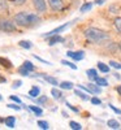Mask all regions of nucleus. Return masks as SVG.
I'll list each match as a JSON object with an SVG mask.
<instances>
[{
  "label": "nucleus",
  "instance_id": "33",
  "mask_svg": "<svg viewBox=\"0 0 121 130\" xmlns=\"http://www.w3.org/2000/svg\"><path fill=\"white\" fill-rule=\"evenodd\" d=\"M10 2H12L14 5H18L20 7V5H24L26 3V0H10Z\"/></svg>",
  "mask_w": 121,
  "mask_h": 130
},
{
  "label": "nucleus",
  "instance_id": "17",
  "mask_svg": "<svg viewBox=\"0 0 121 130\" xmlns=\"http://www.w3.org/2000/svg\"><path fill=\"white\" fill-rule=\"evenodd\" d=\"M113 26H115V29L117 30L118 34H121V17H116V18H115Z\"/></svg>",
  "mask_w": 121,
  "mask_h": 130
},
{
  "label": "nucleus",
  "instance_id": "25",
  "mask_svg": "<svg viewBox=\"0 0 121 130\" xmlns=\"http://www.w3.org/2000/svg\"><path fill=\"white\" fill-rule=\"evenodd\" d=\"M69 126H70V129H73V130H81V129H82L81 124L75 122V121H70V122H69Z\"/></svg>",
  "mask_w": 121,
  "mask_h": 130
},
{
  "label": "nucleus",
  "instance_id": "12",
  "mask_svg": "<svg viewBox=\"0 0 121 130\" xmlns=\"http://www.w3.org/2000/svg\"><path fill=\"white\" fill-rule=\"evenodd\" d=\"M39 94H40V89L38 87V86H33V87L30 89V91H29L30 98H38Z\"/></svg>",
  "mask_w": 121,
  "mask_h": 130
},
{
  "label": "nucleus",
  "instance_id": "27",
  "mask_svg": "<svg viewBox=\"0 0 121 130\" xmlns=\"http://www.w3.org/2000/svg\"><path fill=\"white\" fill-rule=\"evenodd\" d=\"M37 124H38V126H39L40 129H44V130L50 129V125H48V122H47V121H38Z\"/></svg>",
  "mask_w": 121,
  "mask_h": 130
},
{
  "label": "nucleus",
  "instance_id": "6",
  "mask_svg": "<svg viewBox=\"0 0 121 130\" xmlns=\"http://www.w3.org/2000/svg\"><path fill=\"white\" fill-rule=\"evenodd\" d=\"M48 4H50L51 9L55 10V12H59V10H61L64 8L63 0H48Z\"/></svg>",
  "mask_w": 121,
  "mask_h": 130
},
{
  "label": "nucleus",
  "instance_id": "16",
  "mask_svg": "<svg viewBox=\"0 0 121 130\" xmlns=\"http://www.w3.org/2000/svg\"><path fill=\"white\" fill-rule=\"evenodd\" d=\"M59 86H60V89H63V90H72L73 89V83L68 82V81H64V82L59 83Z\"/></svg>",
  "mask_w": 121,
  "mask_h": 130
},
{
  "label": "nucleus",
  "instance_id": "19",
  "mask_svg": "<svg viewBox=\"0 0 121 130\" xmlns=\"http://www.w3.org/2000/svg\"><path fill=\"white\" fill-rule=\"evenodd\" d=\"M18 44H20V47H22V48H25V50H30V48L33 47V44H31L30 40H21Z\"/></svg>",
  "mask_w": 121,
  "mask_h": 130
},
{
  "label": "nucleus",
  "instance_id": "26",
  "mask_svg": "<svg viewBox=\"0 0 121 130\" xmlns=\"http://www.w3.org/2000/svg\"><path fill=\"white\" fill-rule=\"evenodd\" d=\"M22 67H24V68H26L29 72H33V70L35 69V67H34V65H33L30 61H25V62L22 64Z\"/></svg>",
  "mask_w": 121,
  "mask_h": 130
},
{
  "label": "nucleus",
  "instance_id": "14",
  "mask_svg": "<svg viewBox=\"0 0 121 130\" xmlns=\"http://www.w3.org/2000/svg\"><path fill=\"white\" fill-rule=\"evenodd\" d=\"M51 94H52V96H53V99H56V100H61L63 98H64V96H63V92H61L60 90H57V89H55V87L51 90Z\"/></svg>",
  "mask_w": 121,
  "mask_h": 130
},
{
  "label": "nucleus",
  "instance_id": "30",
  "mask_svg": "<svg viewBox=\"0 0 121 130\" xmlns=\"http://www.w3.org/2000/svg\"><path fill=\"white\" fill-rule=\"evenodd\" d=\"M7 9H8L7 0H0V10H7Z\"/></svg>",
  "mask_w": 121,
  "mask_h": 130
},
{
  "label": "nucleus",
  "instance_id": "20",
  "mask_svg": "<svg viewBox=\"0 0 121 130\" xmlns=\"http://www.w3.org/2000/svg\"><path fill=\"white\" fill-rule=\"evenodd\" d=\"M29 109L33 111L37 116H42V113H43V109H42V108H39V107H37V105H30Z\"/></svg>",
  "mask_w": 121,
  "mask_h": 130
},
{
  "label": "nucleus",
  "instance_id": "28",
  "mask_svg": "<svg viewBox=\"0 0 121 130\" xmlns=\"http://www.w3.org/2000/svg\"><path fill=\"white\" fill-rule=\"evenodd\" d=\"M18 73H20L21 75H25V77L30 74V72H29L26 68H24V67H20V69H18Z\"/></svg>",
  "mask_w": 121,
  "mask_h": 130
},
{
  "label": "nucleus",
  "instance_id": "38",
  "mask_svg": "<svg viewBox=\"0 0 121 130\" xmlns=\"http://www.w3.org/2000/svg\"><path fill=\"white\" fill-rule=\"evenodd\" d=\"M21 85H22V82H21V81H14V83H13V89H17V87H20Z\"/></svg>",
  "mask_w": 121,
  "mask_h": 130
},
{
  "label": "nucleus",
  "instance_id": "23",
  "mask_svg": "<svg viewBox=\"0 0 121 130\" xmlns=\"http://www.w3.org/2000/svg\"><path fill=\"white\" fill-rule=\"evenodd\" d=\"M74 94H75V95H78L82 100H89V99H90V98L87 96L85 92H82V91H80V90H74Z\"/></svg>",
  "mask_w": 121,
  "mask_h": 130
},
{
  "label": "nucleus",
  "instance_id": "10",
  "mask_svg": "<svg viewBox=\"0 0 121 130\" xmlns=\"http://www.w3.org/2000/svg\"><path fill=\"white\" fill-rule=\"evenodd\" d=\"M43 79L46 82H48L50 85H53V86H59V81L55 78V77H51V75H46V74H42Z\"/></svg>",
  "mask_w": 121,
  "mask_h": 130
},
{
  "label": "nucleus",
  "instance_id": "42",
  "mask_svg": "<svg viewBox=\"0 0 121 130\" xmlns=\"http://www.w3.org/2000/svg\"><path fill=\"white\" fill-rule=\"evenodd\" d=\"M105 0H96V4H103Z\"/></svg>",
  "mask_w": 121,
  "mask_h": 130
},
{
  "label": "nucleus",
  "instance_id": "34",
  "mask_svg": "<svg viewBox=\"0 0 121 130\" xmlns=\"http://www.w3.org/2000/svg\"><path fill=\"white\" fill-rule=\"evenodd\" d=\"M47 98L46 96H42V98H38L37 99V102H38V104H44V103H47Z\"/></svg>",
  "mask_w": 121,
  "mask_h": 130
},
{
  "label": "nucleus",
  "instance_id": "3",
  "mask_svg": "<svg viewBox=\"0 0 121 130\" xmlns=\"http://www.w3.org/2000/svg\"><path fill=\"white\" fill-rule=\"evenodd\" d=\"M16 30H17V25L14 24V21H9V20H2L0 21V31L13 32Z\"/></svg>",
  "mask_w": 121,
  "mask_h": 130
},
{
  "label": "nucleus",
  "instance_id": "13",
  "mask_svg": "<svg viewBox=\"0 0 121 130\" xmlns=\"http://www.w3.org/2000/svg\"><path fill=\"white\" fill-rule=\"evenodd\" d=\"M4 122H5V125H7L8 127L13 129V127H14V124H16V118H14L13 116H8L5 120H4Z\"/></svg>",
  "mask_w": 121,
  "mask_h": 130
},
{
  "label": "nucleus",
  "instance_id": "8",
  "mask_svg": "<svg viewBox=\"0 0 121 130\" xmlns=\"http://www.w3.org/2000/svg\"><path fill=\"white\" fill-rule=\"evenodd\" d=\"M86 89H87V92H90V94H99L102 91V87L96 83H89V85H86Z\"/></svg>",
  "mask_w": 121,
  "mask_h": 130
},
{
  "label": "nucleus",
  "instance_id": "44",
  "mask_svg": "<svg viewBox=\"0 0 121 130\" xmlns=\"http://www.w3.org/2000/svg\"><path fill=\"white\" fill-rule=\"evenodd\" d=\"M2 99H3V98H2V96H0V100H2Z\"/></svg>",
  "mask_w": 121,
  "mask_h": 130
},
{
  "label": "nucleus",
  "instance_id": "11",
  "mask_svg": "<svg viewBox=\"0 0 121 130\" xmlns=\"http://www.w3.org/2000/svg\"><path fill=\"white\" fill-rule=\"evenodd\" d=\"M107 125H108V127H109V129H115V130H117V129H120V127H121L120 122H118L117 120H113V118L108 120V121H107Z\"/></svg>",
  "mask_w": 121,
  "mask_h": 130
},
{
  "label": "nucleus",
  "instance_id": "43",
  "mask_svg": "<svg viewBox=\"0 0 121 130\" xmlns=\"http://www.w3.org/2000/svg\"><path fill=\"white\" fill-rule=\"evenodd\" d=\"M118 50H120V51H121V42H120V43H118Z\"/></svg>",
  "mask_w": 121,
  "mask_h": 130
},
{
  "label": "nucleus",
  "instance_id": "1",
  "mask_svg": "<svg viewBox=\"0 0 121 130\" xmlns=\"http://www.w3.org/2000/svg\"><path fill=\"white\" fill-rule=\"evenodd\" d=\"M14 24L20 27H33L40 22V17L35 13H30V12H20L17 14H14L13 17Z\"/></svg>",
  "mask_w": 121,
  "mask_h": 130
},
{
  "label": "nucleus",
  "instance_id": "39",
  "mask_svg": "<svg viewBox=\"0 0 121 130\" xmlns=\"http://www.w3.org/2000/svg\"><path fill=\"white\" fill-rule=\"evenodd\" d=\"M67 105H68V108H70V109L73 111V112H78V109H77V108H74L72 104H69V103H67Z\"/></svg>",
  "mask_w": 121,
  "mask_h": 130
},
{
  "label": "nucleus",
  "instance_id": "9",
  "mask_svg": "<svg viewBox=\"0 0 121 130\" xmlns=\"http://www.w3.org/2000/svg\"><path fill=\"white\" fill-rule=\"evenodd\" d=\"M47 39H48V44H50V46H53V44H56V43H61V42H64V39H63L59 34L51 35V37H48Z\"/></svg>",
  "mask_w": 121,
  "mask_h": 130
},
{
  "label": "nucleus",
  "instance_id": "35",
  "mask_svg": "<svg viewBox=\"0 0 121 130\" xmlns=\"http://www.w3.org/2000/svg\"><path fill=\"white\" fill-rule=\"evenodd\" d=\"M109 108L113 111V112H116V113H118V115H121V109H118V108H116L115 105H112V104H109Z\"/></svg>",
  "mask_w": 121,
  "mask_h": 130
},
{
  "label": "nucleus",
  "instance_id": "40",
  "mask_svg": "<svg viewBox=\"0 0 121 130\" xmlns=\"http://www.w3.org/2000/svg\"><path fill=\"white\" fill-rule=\"evenodd\" d=\"M34 57H35L37 60H39V61H42V62H44V64H50L48 61H46V60H43V59H40V57H38V56H35V55H34Z\"/></svg>",
  "mask_w": 121,
  "mask_h": 130
},
{
  "label": "nucleus",
  "instance_id": "41",
  "mask_svg": "<svg viewBox=\"0 0 121 130\" xmlns=\"http://www.w3.org/2000/svg\"><path fill=\"white\" fill-rule=\"evenodd\" d=\"M116 90H117V92L121 95V86H117V87H116Z\"/></svg>",
  "mask_w": 121,
  "mask_h": 130
},
{
  "label": "nucleus",
  "instance_id": "31",
  "mask_svg": "<svg viewBox=\"0 0 121 130\" xmlns=\"http://www.w3.org/2000/svg\"><path fill=\"white\" fill-rule=\"evenodd\" d=\"M109 65H111V67H113L115 69H121V64H120V62H117V61L111 60V61H109Z\"/></svg>",
  "mask_w": 121,
  "mask_h": 130
},
{
  "label": "nucleus",
  "instance_id": "22",
  "mask_svg": "<svg viewBox=\"0 0 121 130\" xmlns=\"http://www.w3.org/2000/svg\"><path fill=\"white\" fill-rule=\"evenodd\" d=\"M0 65H3L5 68H12V62L5 57H0Z\"/></svg>",
  "mask_w": 121,
  "mask_h": 130
},
{
  "label": "nucleus",
  "instance_id": "24",
  "mask_svg": "<svg viewBox=\"0 0 121 130\" xmlns=\"http://www.w3.org/2000/svg\"><path fill=\"white\" fill-rule=\"evenodd\" d=\"M91 8H93V4H91V3H85V4L81 7L80 10H81L82 13H85V12H87V10H90Z\"/></svg>",
  "mask_w": 121,
  "mask_h": 130
},
{
  "label": "nucleus",
  "instance_id": "2",
  "mask_svg": "<svg viewBox=\"0 0 121 130\" xmlns=\"http://www.w3.org/2000/svg\"><path fill=\"white\" fill-rule=\"evenodd\" d=\"M85 37L87 40H90L93 43H102L109 38V35L105 31L98 29V27H87L85 30Z\"/></svg>",
  "mask_w": 121,
  "mask_h": 130
},
{
  "label": "nucleus",
  "instance_id": "29",
  "mask_svg": "<svg viewBox=\"0 0 121 130\" xmlns=\"http://www.w3.org/2000/svg\"><path fill=\"white\" fill-rule=\"evenodd\" d=\"M61 64H64V65H67V67H69V68H72V69H77V67H75V65L73 64V62H70V61H68V60H63L61 61Z\"/></svg>",
  "mask_w": 121,
  "mask_h": 130
},
{
  "label": "nucleus",
  "instance_id": "18",
  "mask_svg": "<svg viewBox=\"0 0 121 130\" xmlns=\"http://www.w3.org/2000/svg\"><path fill=\"white\" fill-rule=\"evenodd\" d=\"M95 83L99 85L100 87H105V86H108V81H107L105 78H102V77H98V78L95 79Z\"/></svg>",
  "mask_w": 121,
  "mask_h": 130
},
{
  "label": "nucleus",
  "instance_id": "5",
  "mask_svg": "<svg viewBox=\"0 0 121 130\" xmlns=\"http://www.w3.org/2000/svg\"><path fill=\"white\" fill-rule=\"evenodd\" d=\"M74 22V21H72V22H67V24H64V25H61V26H59V27H56V29H53V30H51L50 32H47V34H44L43 37L44 38H48V37H51V35H55V34H60L61 31H64L65 29H68L72 24Z\"/></svg>",
  "mask_w": 121,
  "mask_h": 130
},
{
  "label": "nucleus",
  "instance_id": "7",
  "mask_svg": "<svg viewBox=\"0 0 121 130\" xmlns=\"http://www.w3.org/2000/svg\"><path fill=\"white\" fill-rule=\"evenodd\" d=\"M67 55H68V57H70V59H73V60H75V61H81V60L85 57V52H83V51H77V52H74V51H68Z\"/></svg>",
  "mask_w": 121,
  "mask_h": 130
},
{
  "label": "nucleus",
  "instance_id": "4",
  "mask_svg": "<svg viewBox=\"0 0 121 130\" xmlns=\"http://www.w3.org/2000/svg\"><path fill=\"white\" fill-rule=\"evenodd\" d=\"M31 2H33V7L35 8V10L38 13H44L47 10L46 0H31Z\"/></svg>",
  "mask_w": 121,
  "mask_h": 130
},
{
  "label": "nucleus",
  "instance_id": "21",
  "mask_svg": "<svg viewBox=\"0 0 121 130\" xmlns=\"http://www.w3.org/2000/svg\"><path fill=\"white\" fill-rule=\"evenodd\" d=\"M98 69L100 72H103V73H108L109 72V67L107 64H104V62H98Z\"/></svg>",
  "mask_w": 121,
  "mask_h": 130
},
{
  "label": "nucleus",
  "instance_id": "36",
  "mask_svg": "<svg viewBox=\"0 0 121 130\" xmlns=\"http://www.w3.org/2000/svg\"><path fill=\"white\" fill-rule=\"evenodd\" d=\"M8 108H12V109H14V111H20L21 109L20 105H14V104H8Z\"/></svg>",
  "mask_w": 121,
  "mask_h": 130
},
{
  "label": "nucleus",
  "instance_id": "37",
  "mask_svg": "<svg viewBox=\"0 0 121 130\" xmlns=\"http://www.w3.org/2000/svg\"><path fill=\"white\" fill-rule=\"evenodd\" d=\"M10 99H12L13 102H16V103H18V104H21L20 98H17V96H14V95H10Z\"/></svg>",
  "mask_w": 121,
  "mask_h": 130
},
{
  "label": "nucleus",
  "instance_id": "32",
  "mask_svg": "<svg viewBox=\"0 0 121 130\" xmlns=\"http://www.w3.org/2000/svg\"><path fill=\"white\" fill-rule=\"evenodd\" d=\"M90 102H91L94 105H100V104H102V100H100V99H98V98H95V96H94V98H91Z\"/></svg>",
  "mask_w": 121,
  "mask_h": 130
},
{
  "label": "nucleus",
  "instance_id": "15",
  "mask_svg": "<svg viewBox=\"0 0 121 130\" xmlns=\"http://www.w3.org/2000/svg\"><path fill=\"white\" fill-rule=\"evenodd\" d=\"M86 74H87V77H89V79L90 81H95L99 75H98V72L95 70V69H89L86 72Z\"/></svg>",
  "mask_w": 121,
  "mask_h": 130
}]
</instances>
